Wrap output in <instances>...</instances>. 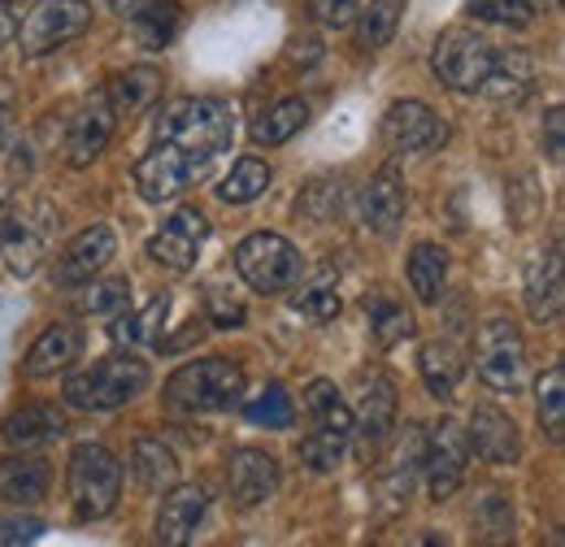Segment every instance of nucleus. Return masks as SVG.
Instances as JSON below:
<instances>
[{"label":"nucleus","mask_w":565,"mask_h":547,"mask_svg":"<svg viewBox=\"0 0 565 547\" xmlns=\"http://www.w3.org/2000/svg\"><path fill=\"white\" fill-rule=\"evenodd\" d=\"M157 139L161 143H174L196 165V174H205L213 161L231 148V139H235L231 105H222L213 96H183V100H174V105L161 109Z\"/></svg>","instance_id":"nucleus-1"},{"label":"nucleus","mask_w":565,"mask_h":547,"mask_svg":"<svg viewBox=\"0 0 565 547\" xmlns=\"http://www.w3.org/2000/svg\"><path fill=\"white\" fill-rule=\"evenodd\" d=\"M148 365H143L140 356H105V361H96V365H87V369H78L66 378V405L71 409H83V412H109V409H122V405H131L136 396H140L143 387H148Z\"/></svg>","instance_id":"nucleus-2"},{"label":"nucleus","mask_w":565,"mask_h":547,"mask_svg":"<svg viewBox=\"0 0 565 547\" xmlns=\"http://www.w3.org/2000/svg\"><path fill=\"white\" fill-rule=\"evenodd\" d=\"M66 491H71L74 517L78 522H100L118 508L122 500V465L109 448L100 443H78L66 465Z\"/></svg>","instance_id":"nucleus-3"},{"label":"nucleus","mask_w":565,"mask_h":547,"mask_svg":"<svg viewBox=\"0 0 565 547\" xmlns=\"http://www.w3.org/2000/svg\"><path fill=\"white\" fill-rule=\"evenodd\" d=\"M244 396V369L226 356H210V361H192L183 369L170 374L166 383V400L183 412H222L235 409Z\"/></svg>","instance_id":"nucleus-4"},{"label":"nucleus","mask_w":565,"mask_h":547,"mask_svg":"<svg viewBox=\"0 0 565 547\" xmlns=\"http://www.w3.org/2000/svg\"><path fill=\"white\" fill-rule=\"evenodd\" d=\"M235 274L262 291V296H279V291H291L300 282V253L291 239L282 235H270V230H257L248 235L239 248H235Z\"/></svg>","instance_id":"nucleus-5"},{"label":"nucleus","mask_w":565,"mask_h":547,"mask_svg":"<svg viewBox=\"0 0 565 547\" xmlns=\"http://www.w3.org/2000/svg\"><path fill=\"white\" fill-rule=\"evenodd\" d=\"M475 369L492 392H518L526 369V343L513 318H488L475 335Z\"/></svg>","instance_id":"nucleus-6"},{"label":"nucleus","mask_w":565,"mask_h":547,"mask_svg":"<svg viewBox=\"0 0 565 547\" xmlns=\"http://www.w3.org/2000/svg\"><path fill=\"white\" fill-rule=\"evenodd\" d=\"M87 26H92L87 0H40L18 26V49L26 57H44V53H57L62 44L78 40Z\"/></svg>","instance_id":"nucleus-7"},{"label":"nucleus","mask_w":565,"mask_h":547,"mask_svg":"<svg viewBox=\"0 0 565 547\" xmlns=\"http://www.w3.org/2000/svg\"><path fill=\"white\" fill-rule=\"evenodd\" d=\"M492 44L479 35V31H466V26H448L439 40H435V53H430V66L439 74V83H448L452 92H483L488 83V69H492Z\"/></svg>","instance_id":"nucleus-8"},{"label":"nucleus","mask_w":565,"mask_h":547,"mask_svg":"<svg viewBox=\"0 0 565 547\" xmlns=\"http://www.w3.org/2000/svg\"><path fill=\"white\" fill-rule=\"evenodd\" d=\"M49 239H53V208L44 205V201L4 213L0 257H4L9 274L13 278H26V274L40 270V261L49 257Z\"/></svg>","instance_id":"nucleus-9"},{"label":"nucleus","mask_w":565,"mask_h":547,"mask_svg":"<svg viewBox=\"0 0 565 547\" xmlns=\"http://www.w3.org/2000/svg\"><path fill=\"white\" fill-rule=\"evenodd\" d=\"M470 465V443H466V426L452 417H439L423 439V474L430 500H452L466 482Z\"/></svg>","instance_id":"nucleus-10"},{"label":"nucleus","mask_w":565,"mask_h":547,"mask_svg":"<svg viewBox=\"0 0 565 547\" xmlns=\"http://www.w3.org/2000/svg\"><path fill=\"white\" fill-rule=\"evenodd\" d=\"M131 179H136V187H140L143 201L161 205V201L183 196V192L192 187V179H201V174H196V165H192L174 143H161V139H157L140 161H136Z\"/></svg>","instance_id":"nucleus-11"},{"label":"nucleus","mask_w":565,"mask_h":547,"mask_svg":"<svg viewBox=\"0 0 565 547\" xmlns=\"http://www.w3.org/2000/svg\"><path fill=\"white\" fill-rule=\"evenodd\" d=\"M205 235H210V217H205L201 208H179V213L148 239V257H152L157 266H166V270L188 274L196 266V253H201Z\"/></svg>","instance_id":"nucleus-12"},{"label":"nucleus","mask_w":565,"mask_h":547,"mask_svg":"<svg viewBox=\"0 0 565 547\" xmlns=\"http://www.w3.org/2000/svg\"><path fill=\"white\" fill-rule=\"evenodd\" d=\"M114 127H118V114H114V105H109V96H105V87H100V92H92V96L78 105V114L71 118V131H66V161H71L74 170L92 165V161L105 152Z\"/></svg>","instance_id":"nucleus-13"},{"label":"nucleus","mask_w":565,"mask_h":547,"mask_svg":"<svg viewBox=\"0 0 565 547\" xmlns=\"http://www.w3.org/2000/svg\"><path fill=\"white\" fill-rule=\"evenodd\" d=\"M383 143L392 152H426L444 143V122L423 100H396L383 114Z\"/></svg>","instance_id":"nucleus-14"},{"label":"nucleus","mask_w":565,"mask_h":547,"mask_svg":"<svg viewBox=\"0 0 565 547\" xmlns=\"http://www.w3.org/2000/svg\"><path fill=\"white\" fill-rule=\"evenodd\" d=\"M114 257H118V235L105 222H96V226L78 230L71 244H66V253L57 257V282L62 287H78V282L96 278Z\"/></svg>","instance_id":"nucleus-15"},{"label":"nucleus","mask_w":565,"mask_h":547,"mask_svg":"<svg viewBox=\"0 0 565 547\" xmlns=\"http://www.w3.org/2000/svg\"><path fill=\"white\" fill-rule=\"evenodd\" d=\"M226 486L239 508H257L279 491V461L262 448H239V452H231Z\"/></svg>","instance_id":"nucleus-16"},{"label":"nucleus","mask_w":565,"mask_h":547,"mask_svg":"<svg viewBox=\"0 0 565 547\" xmlns=\"http://www.w3.org/2000/svg\"><path fill=\"white\" fill-rule=\"evenodd\" d=\"M466 443H470V452H475L479 461H488V465H513V461L522 457V435H518L513 417L492 409V405L475 409L470 426H466Z\"/></svg>","instance_id":"nucleus-17"},{"label":"nucleus","mask_w":565,"mask_h":547,"mask_svg":"<svg viewBox=\"0 0 565 547\" xmlns=\"http://www.w3.org/2000/svg\"><path fill=\"white\" fill-rule=\"evenodd\" d=\"M562 309H565V261H562V248L553 244L526 270V313L548 326V322L562 318Z\"/></svg>","instance_id":"nucleus-18"},{"label":"nucleus","mask_w":565,"mask_h":547,"mask_svg":"<svg viewBox=\"0 0 565 547\" xmlns=\"http://www.w3.org/2000/svg\"><path fill=\"white\" fill-rule=\"evenodd\" d=\"M396 430V387L392 378H370L365 396H361V412L353 417V439H356V452L370 457L387 435Z\"/></svg>","instance_id":"nucleus-19"},{"label":"nucleus","mask_w":565,"mask_h":547,"mask_svg":"<svg viewBox=\"0 0 565 547\" xmlns=\"http://www.w3.org/2000/svg\"><path fill=\"white\" fill-rule=\"evenodd\" d=\"M205 504H210V495L201 486H170L166 500H161V513H157V544H192V535L205 517Z\"/></svg>","instance_id":"nucleus-20"},{"label":"nucleus","mask_w":565,"mask_h":547,"mask_svg":"<svg viewBox=\"0 0 565 547\" xmlns=\"http://www.w3.org/2000/svg\"><path fill=\"white\" fill-rule=\"evenodd\" d=\"M78 356H83V331L71 326V322H57V326H49L40 340L31 343L22 369H26V378H53V374L71 369Z\"/></svg>","instance_id":"nucleus-21"},{"label":"nucleus","mask_w":565,"mask_h":547,"mask_svg":"<svg viewBox=\"0 0 565 547\" xmlns=\"http://www.w3.org/2000/svg\"><path fill=\"white\" fill-rule=\"evenodd\" d=\"M405 183L396 170H383L379 179H370V187L361 192V222L374 235H392L405 222Z\"/></svg>","instance_id":"nucleus-22"},{"label":"nucleus","mask_w":565,"mask_h":547,"mask_svg":"<svg viewBox=\"0 0 565 547\" xmlns=\"http://www.w3.org/2000/svg\"><path fill=\"white\" fill-rule=\"evenodd\" d=\"M0 435H4L9 448H22L26 452V448H40V443L62 439L66 435V417L53 409V405H22V409H13L4 417Z\"/></svg>","instance_id":"nucleus-23"},{"label":"nucleus","mask_w":565,"mask_h":547,"mask_svg":"<svg viewBox=\"0 0 565 547\" xmlns=\"http://www.w3.org/2000/svg\"><path fill=\"white\" fill-rule=\"evenodd\" d=\"M53 470L44 457H4L0 461V500L4 504H40L49 495Z\"/></svg>","instance_id":"nucleus-24"},{"label":"nucleus","mask_w":565,"mask_h":547,"mask_svg":"<svg viewBox=\"0 0 565 547\" xmlns=\"http://www.w3.org/2000/svg\"><path fill=\"white\" fill-rule=\"evenodd\" d=\"M483 92L492 96L495 105H522V100L535 92V62H531L522 49H509V53L492 57Z\"/></svg>","instance_id":"nucleus-25"},{"label":"nucleus","mask_w":565,"mask_h":547,"mask_svg":"<svg viewBox=\"0 0 565 547\" xmlns=\"http://www.w3.org/2000/svg\"><path fill=\"white\" fill-rule=\"evenodd\" d=\"M105 96H109V105H114L118 118L143 114V109L161 96V69H152V66L122 69V74H114V78L105 83Z\"/></svg>","instance_id":"nucleus-26"},{"label":"nucleus","mask_w":565,"mask_h":547,"mask_svg":"<svg viewBox=\"0 0 565 547\" xmlns=\"http://www.w3.org/2000/svg\"><path fill=\"white\" fill-rule=\"evenodd\" d=\"M423 439L426 435L418 426H405V435H401V443H396V452H392V461H387V470H383V500L409 504L414 479H418V470H423Z\"/></svg>","instance_id":"nucleus-27"},{"label":"nucleus","mask_w":565,"mask_h":547,"mask_svg":"<svg viewBox=\"0 0 565 547\" xmlns=\"http://www.w3.org/2000/svg\"><path fill=\"white\" fill-rule=\"evenodd\" d=\"M131 474L148 495H166L170 486H179V457L161 443V439H136L131 448Z\"/></svg>","instance_id":"nucleus-28"},{"label":"nucleus","mask_w":565,"mask_h":547,"mask_svg":"<svg viewBox=\"0 0 565 547\" xmlns=\"http://www.w3.org/2000/svg\"><path fill=\"white\" fill-rule=\"evenodd\" d=\"M418 369H423V383L430 396L439 400H452L461 374H466V361H461V347L452 340H430L418 356Z\"/></svg>","instance_id":"nucleus-29"},{"label":"nucleus","mask_w":565,"mask_h":547,"mask_svg":"<svg viewBox=\"0 0 565 547\" xmlns=\"http://www.w3.org/2000/svg\"><path fill=\"white\" fill-rule=\"evenodd\" d=\"M183 26V4L179 0H148L140 13H131V31H136V44L148 53H161Z\"/></svg>","instance_id":"nucleus-30"},{"label":"nucleus","mask_w":565,"mask_h":547,"mask_svg":"<svg viewBox=\"0 0 565 547\" xmlns=\"http://www.w3.org/2000/svg\"><path fill=\"white\" fill-rule=\"evenodd\" d=\"M444 282H448V253L439 244H418L409 253V287H414V296L423 304H439Z\"/></svg>","instance_id":"nucleus-31"},{"label":"nucleus","mask_w":565,"mask_h":547,"mask_svg":"<svg viewBox=\"0 0 565 547\" xmlns=\"http://www.w3.org/2000/svg\"><path fill=\"white\" fill-rule=\"evenodd\" d=\"M305 122H309V105H305L300 96H287L270 114H262V118L253 122V143L279 148V143H287L296 131H305Z\"/></svg>","instance_id":"nucleus-32"},{"label":"nucleus","mask_w":565,"mask_h":547,"mask_svg":"<svg viewBox=\"0 0 565 547\" xmlns=\"http://www.w3.org/2000/svg\"><path fill=\"white\" fill-rule=\"evenodd\" d=\"M270 165L262 161V157H239L235 165H231V174L222 179V187H217V196L226 201V205H253L257 196H266V187H270Z\"/></svg>","instance_id":"nucleus-33"},{"label":"nucleus","mask_w":565,"mask_h":547,"mask_svg":"<svg viewBox=\"0 0 565 547\" xmlns=\"http://www.w3.org/2000/svg\"><path fill=\"white\" fill-rule=\"evenodd\" d=\"M409 0H370V9L361 13L356 22V49L361 53H379L392 44L396 26H401V13H405Z\"/></svg>","instance_id":"nucleus-34"},{"label":"nucleus","mask_w":565,"mask_h":547,"mask_svg":"<svg viewBox=\"0 0 565 547\" xmlns=\"http://www.w3.org/2000/svg\"><path fill=\"white\" fill-rule=\"evenodd\" d=\"M365 309H370V335H374L379 347H396V343H405L414 335V313L401 300L374 296V300H365Z\"/></svg>","instance_id":"nucleus-35"},{"label":"nucleus","mask_w":565,"mask_h":547,"mask_svg":"<svg viewBox=\"0 0 565 547\" xmlns=\"http://www.w3.org/2000/svg\"><path fill=\"white\" fill-rule=\"evenodd\" d=\"M535 412L553 443L565 439V365H553L535 387Z\"/></svg>","instance_id":"nucleus-36"},{"label":"nucleus","mask_w":565,"mask_h":547,"mask_svg":"<svg viewBox=\"0 0 565 547\" xmlns=\"http://www.w3.org/2000/svg\"><path fill=\"white\" fill-rule=\"evenodd\" d=\"M349 443H353V435H344V430H327V426H313V430L300 439V461H305L313 474H327V470H335V465L344 461Z\"/></svg>","instance_id":"nucleus-37"},{"label":"nucleus","mask_w":565,"mask_h":547,"mask_svg":"<svg viewBox=\"0 0 565 547\" xmlns=\"http://www.w3.org/2000/svg\"><path fill=\"white\" fill-rule=\"evenodd\" d=\"M166 313H170V296L161 291V296H152V300L143 304L136 318H118V322H114V340L161 343V322H166Z\"/></svg>","instance_id":"nucleus-38"},{"label":"nucleus","mask_w":565,"mask_h":547,"mask_svg":"<svg viewBox=\"0 0 565 547\" xmlns=\"http://www.w3.org/2000/svg\"><path fill=\"white\" fill-rule=\"evenodd\" d=\"M475 535L483 544H509L513 539V504L500 495V491H488L475 508Z\"/></svg>","instance_id":"nucleus-39"},{"label":"nucleus","mask_w":565,"mask_h":547,"mask_svg":"<svg viewBox=\"0 0 565 547\" xmlns=\"http://www.w3.org/2000/svg\"><path fill=\"white\" fill-rule=\"evenodd\" d=\"M83 291L74 296V309L78 313H118L122 304H127V278H105V282H78Z\"/></svg>","instance_id":"nucleus-40"},{"label":"nucleus","mask_w":565,"mask_h":547,"mask_svg":"<svg viewBox=\"0 0 565 547\" xmlns=\"http://www.w3.org/2000/svg\"><path fill=\"white\" fill-rule=\"evenodd\" d=\"M291 417H296V405H291V396L282 392L279 383H270V387L262 392V400L248 405V421H257V426H266V430H287Z\"/></svg>","instance_id":"nucleus-41"},{"label":"nucleus","mask_w":565,"mask_h":547,"mask_svg":"<svg viewBox=\"0 0 565 547\" xmlns=\"http://www.w3.org/2000/svg\"><path fill=\"white\" fill-rule=\"evenodd\" d=\"M291 304H296V313H300V318H309V322H318V326H322V322H331V318L340 313V291H335V287L322 278V282L305 287V291H300Z\"/></svg>","instance_id":"nucleus-42"},{"label":"nucleus","mask_w":565,"mask_h":547,"mask_svg":"<svg viewBox=\"0 0 565 547\" xmlns=\"http://www.w3.org/2000/svg\"><path fill=\"white\" fill-rule=\"evenodd\" d=\"M540 0H470V13L483 22H504V26H526L535 18Z\"/></svg>","instance_id":"nucleus-43"},{"label":"nucleus","mask_w":565,"mask_h":547,"mask_svg":"<svg viewBox=\"0 0 565 547\" xmlns=\"http://www.w3.org/2000/svg\"><path fill=\"white\" fill-rule=\"evenodd\" d=\"M361 9V0H313V18L322 26H349Z\"/></svg>","instance_id":"nucleus-44"},{"label":"nucleus","mask_w":565,"mask_h":547,"mask_svg":"<svg viewBox=\"0 0 565 547\" xmlns=\"http://www.w3.org/2000/svg\"><path fill=\"white\" fill-rule=\"evenodd\" d=\"M544 152H548V161H562V157H565V114H562V105H557V109H548V118H544Z\"/></svg>","instance_id":"nucleus-45"},{"label":"nucleus","mask_w":565,"mask_h":547,"mask_svg":"<svg viewBox=\"0 0 565 547\" xmlns=\"http://www.w3.org/2000/svg\"><path fill=\"white\" fill-rule=\"evenodd\" d=\"M44 535V522L22 517V522H0V544H31Z\"/></svg>","instance_id":"nucleus-46"},{"label":"nucleus","mask_w":565,"mask_h":547,"mask_svg":"<svg viewBox=\"0 0 565 547\" xmlns=\"http://www.w3.org/2000/svg\"><path fill=\"white\" fill-rule=\"evenodd\" d=\"M210 318H213V326H222V331H235V326H244V304L213 296V300H210Z\"/></svg>","instance_id":"nucleus-47"},{"label":"nucleus","mask_w":565,"mask_h":547,"mask_svg":"<svg viewBox=\"0 0 565 547\" xmlns=\"http://www.w3.org/2000/svg\"><path fill=\"white\" fill-rule=\"evenodd\" d=\"M148 0H109V9L114 13H122V18H131V13H140Z\"/></svg>","instance_id":"nucleus-48"},{"label":"nucleus","mask_w":565,"mask_h":547,"mask_svg":"<svg viewBox=\"0 0 565 547\" xmlns=\"http://www.w3.org/2000/svg\"><path fill=\"white\" fill-rule=\"evenodd\" d=\"M4 143H9V136H4V118H0V152H4Z\"/></svg>","instance_id":"nucleus-49"},{"label":"nucleus","mask_w":565,"mask_h":547,"mask_svg":"<svg viewBox=\"0 0 565 547\" xmlns=\"http://www.w3.org/2000/svg\"><path fill=\"white\" fill-rule=\"evenodd\" d=\"M9 4H22V0H9Z\"/></svg>","instance_id":"nucleus-50"}]
</instances>
